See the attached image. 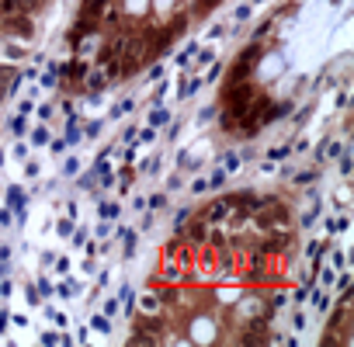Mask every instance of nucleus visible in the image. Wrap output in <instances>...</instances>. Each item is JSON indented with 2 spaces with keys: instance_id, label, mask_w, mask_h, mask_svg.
Returning <instances> with one entry per match:
<instances>
[{
  "instance_id": "nucleus-1",
  "label": "nucleus",
  "mask_w": 354,
  "mask_h": 347,
  "mask_svg": "<svg viewBox=\"0 0 354 347\" xmlns=\"http://www.w3.org/2000/svg\"><path fill=\"white\" fill-rule=\"evenodd\" d=\"M271 52V45L268 42H250V45H243L240 49V56L233 59V66H229V77L222 87H229V83H240V80H254V70L264 63V56Z\"/></svg>"
},
{
  "instance_id": "nucleus-2",
  "label": "nucleus",
  "mask_w": 354,
  "mask_h": 347,
  "mask_svg": "<svg viewBox=\"0 0 354 347\" xmlns=\"http://www.w3.org/2000/svg\"><path fill=\"white\" fill-rule=\"evenodd\" d=\"M0 32L11 42H32L35 39V14H28V11L7 14V18H0Z\"/></svg>"
},
{
  "instance_id": "nucleus-3",
  "label": "nucleus",
  "mask_w": 354,
  "mask_h": 347,
  "mask_svg": "<svg viewBox=\"0 0 354 347\" xmlns=\"http://www.w3.org/2000/svg\"><path fill=\"white\" fill-rule=\"evenodd\" d=\"M195 215H198V219H205L209 226H222V222L229 219V194H216V198H212V201H205Z\"/></svg>"
},
{
  "instance_id": "nucleus-4",
  "label": "nucleus",
  "mask_w": 354,
  "mask_h": 347,
  "mask_svg": "<svg viewBox=\"0 0 354 347\" xmlns=\"http://www.w3.org/2000/svg\"><path fill=\"white\" fill-rule=\"evenodd\" d=\"M181 240H184L188 247H205V243H209V222L198 219V215H191L188 226H184V233H181Z\"/></svg>"
},
{
  "instance_id": "nucleus-5",
  "label": "nucleus",
  "mask_w": 354,
  "mask_h": 347,
  "mask_svg": "<svg viewBox=\"0 0 354 347\" xmlns=\"http://www.w3.org/2000/svg\"><path fill=\"white\" fill-rule=\"evenodd\" d=\"M4 201H7V209L14 212V222L24 226V219H28V209H24V201H28V198H24V188H21V184H11L7 194H4Z\"/></svg>"
},
{
  "instance_id": "nucleus-6",
  "label": "nucleus",
  "mask_w": 354,
  "mask_h": 347,
  "mask_svg": "<svg viewBox=\"0 0 354 347\" xmlns=\"http://www.w3.org/2000/svg\"><path fill=\"white\" fill-rule=\"evenodd\" d=\"M136 312H146V316H163V320H167V306H163V299L157 295V288L146 292V295L139 299V302H136Z\"/></svg>"
},
{
  "instance_id": "nucleus-7",
  "label": "nucleus",
  "mask_w": 354,
  "mask_h": 347,
  "mask_svg": "<svg viewBox=\"0 0 354 347\" xmlns=\"http://www.w3.org/2000/svg\"><path fill=\"white\" fill-rule=\"evenodd\" d=\"M115 236L122 240V257H125V261H129V257H136V236H139V233L129 229V226H118Z\"/></svg>"
},
{
  "instance_id": "nucleus-8",
  "label": "nucleus",
  "mask_w": 354,
  "mask_h": 347,
  "mask_svg": "<svg viewBox=\"0 0 354 347\" xmlns=\"http://www.w3.org/2000/svg\"><path fill=\"white\" fill-rule=\"evenodd\" d=\"M80 139H83V132H80V118L70 115L66 118V132H63V142H66V150H73Z\"/></svg>"
},
{
  "instance_id": "nucleus-9",
  "label": "nucleus",
  "mask_w": 354,
  "mask_h": 347,
  "mask_svg": "<svg viewBox=\"0 0 354 347\" xmlns=\"http://www.w3.org/2000/svg\"><path fill=\"white\" fill-rule=\"evenodd\" d=\"M118 302H122V309L132 316L136 312V288L129 285V281H122V288H118Z\"/></svg>"
},
{
  "instance_id": "nucleus-10",
  "label": "nucleus",
  "mask_w": 354,
  "mask_h": 347,
  "mask_svg": "<svg viewBox=\"0 0 354 347\" xmlns=\"http://www.w3.org/2000/svg\"><path fill=\"white\" fill-rule=\"evenodd\" d=\"M288 181H292V184H299V188H302V184H316V181H319V163H313V167H306V170L292 174Z\"/></svg>"
},
{
  "instance_id": "nucleus-11",
  "label": "nucleus",
  "mask_w": 354,
  "mask_h": 347,
  "mask_svg": "<svg viewBox=\"0 0 354 347\" xmlns=\"http://www.w3.org/2000/svg\"><path fill=\"white\" fill-rule=\"evenodd\" d=\"M334 285H337V292H340V302H347V306H351V299H354V292H351V271L337 274Z\"/></svg>"
},
{
  "instance_id": "nucleus-12",
  "label": "nucleus",
  "mask_w": 354,
  "mask_h": 347,
  "mask_svg": "<svg viewBox=\"0 0 354 347\" xmlns=\"http://www.w3.org/2000/svg\"><path fill=\"white\" fill-rule=\"evenodd\" d=\"M195 215V209H188V205H181L174 212V219H170V229H174V236H181L184 233V226H188V219Z\"/></svg>"
},
{
  "instance_id": "nucleus-13",
  "label": "nucleus",
  "mask_w": 354,
  "mask_h": 347,
  "mask_svg": "<svg viewBox=\"0 0 354 347\" xmlns=\"http://www.w3.org/2000/svg\"><path fill=\"white\" fill-rule=\"evenodd\" d=\"M98 215L104 219V222H115L118 215H122V205H118V201H104V198H98Z\"/></svg>"
},
{
  "instance_id": "nucleus-14",
  "label": "nucleus",
  "mask_w": 354,
  "mask_h": 347,
  "mask_svg": "<svg viewBox=\"0 0 354 347\" xmlns=\"http://www.w3.org/2000/svg\"><path fill=\"white\" fill-rule=\"evenodd\" d=\"M7 132L21 139V135H28V115H11L7 118Z\"/></svg>"
},
{
  "instance_id": "nucleus-15",
  "label": "nucleus",
  "mask_w": 354,
  "mask_h": 347,
  "mask_svg": "<svg viewBox=\"0 0 354 347\" xmlns=\"http://www.w3.org/2000/svg\"><path fill=\"white\" fill-rule=\"evenodd\" d=\"M167 122H170V111H167L163 104H157V108L150 111V118H146V125H150V129H163Z\"/></svg>"
},
{
  "instance_id": "nucleus-16",
  "label": "nucleus",
  "mask_w": 354,
  "mask_h": 347,
  "mask_svg": "<svg viewBox=\"0 0 354 347\" xmlns=\"http://www.w3.org/2000/svg\"><path fill=\"white\" fill-rule=\"evenodd\" d=\"M87 327H94L98 333L108 337V333H111V316H104V312H91V323H87Z\"/></svg>"
},
{
  "instance_id": "nucleus-17",
  "label": "nucleus",
  "mask_w": 354,
  "mask_h": 347,
  "mask_svg": "<svg viewBox=\"0 0 354 347\" xmlns=\"http://www.w3.org/2000/svg\"><path fill=\"white\" fill-rule=\"evenodd\" d=\"M49 139H52V135H49V129H45V125H35V129L28 132V142H32L35 150H39V146H49Z\"/></svg>"
},
{
  "instance_id": "nucleus-18",
  "label": "nucleus",
  "mask_w": 354,
  "mask_h": 347,
  "mask_svg": "<svg viewBox=\"0 0 354 347\" xmlns=\"http://www.w3.org/2000/svg\"><path fill=\"white\" fill-rule=\"evenodd\" d=\"M39 87H49V91H52V87H59V63H52V66H49V70L39 77Z\"/></svg>"
},
{
  "instance_id": "nucleus-19",
  "label": "nucleus",
  "mask_w": 354,
  "mask_h": 347,
  "mask_svg": "<svg viewBox=\"0 0 354 347\" xmlns=\"http://www.w3.org/2000/svg\"><path fill=\"white\" fill-rule=\"evenodd\" d=\"M136 111V97H122L115 108H111V118H122V115H132Z\"/></svg>"
},
{
  "instance_id": "nucleus-20",
  "label": "nucleus",
  "mask_w": 354,
  "mask_h": 347,
  "mask_svg": "<svg viewBox=\"0 0 354 347\" xmlns=\"http://www.w3.org/2000/svg\"><path fill=\"white\" fill-rule=\"evenodd\" d=\"M132 177H136V174H132V163H125V170H118L115 184H122V188H118L122 194H129V188H132Z\"/></svg>"
},
{
  "instance_id": "nucleus-21",
  "label": "nucleus",
  "mask_w": 354,
  "mask_h": 347,
  "mask_svg": "<svg viewBox=\"0 0 354 347\" xmlns=\"http://www.w3.org/2000/svg\"><path fill=\"white\" fill-rule=\"evenodd\" d=\"M101 129H104V118H91L87 125H80V132H83V139H98Z\"/></svg>"
},
{
  "instance_id": "nucleus-22",
  "label": "nucleus",
  "mask_w": 354,
  "mask_h": 347,
  "mask_svg": "<svg viewBox=\"0 0 354 347\" xmlns=\"http://www.w3.org/2000/svg\"><path fill=\"white\" fill-rule=\"evenodd\" d=\"M288 156H292V142H281L275 150H268V160H271V163H281V160H288Z\"/></svg>"
},
{
  "instance_id": "nucleus-23",
  "label": "nucleus",
  "mask_w": 354,
  "mask_h": 347,
  "mask_svg": "<svg viewBox=\"0 0 354 347\" xmlns=\"http://www.w3.org/2000/svg\"><path fill=\"white\" fill-rule=\"evenodd\" d=\"M219 160H222V170H226V174H236L240 167H243V160H240V153H222Z\"/></svg>"
},
{
  "instance_id": "nucleus-24",
  "label": "nucleus",
  "mask_w": 354,
  "mask_h": 347,
  "mask_svg": "<svg viewBox=\"0 0 354 347\" xmlns=\"http://www.w3.org/2000/svg\"><path fill=\"white\" fill-rule=\"evenodd\" d=\"M205 181H209V191H216V188H226V181H229V174L222 170V167H219V170H212L209 174V177H205Z\"/></svg>"
},
{
  "instance_id": "nucleus-25",
  "label": "nucleus",
  "mask_w": 354,
  "mask_h": 347,
  "mask_svg": "<svg viewBox=\"0 0 354 347\" xmlns=\"http://www.w3.org/2000/svg\"><path fill=\"white\" fill-rule=\"evenodd\" d=\"M94 184H98L94 170H83V174H77V188H80V191H94Z\"/></svg>"
},
{
  "instance_id": "nucleus-26",
  "label": "nucleus",
  "mask_w": 354,
  "mask_h": 347,
  "mask_svg": "<svg viewBox=\"0 0 354 347\" xmlns=\"http://www.w3.org/2000/svg\"><path fill=\"white\" fill-rule=\"evenodd\" d=\"M73 229H77V222H73L70 215H66V219H59V222H56V233L63 236V240H70V236H73Z\"/></svg>"
},
{
  "instance_id": "nucleus-27",
  "label": "nucleus",
  "mask_w": 354,
  "mask_h": 347,
  "mask_svg": "<svg viewBox=\"0 0 354 347\" xmlns=\"http://www.w3.org/2000/svg\"><path fill=\"white\" fill-rule=\"evenodd\" d=\"M77 292H80V281H70V278H66V281L56 288V295L59 299H70V295H77Z\"/></svg>"
},
{
  "instance_id": "nucleus-28",
  "label": "nucleus",
  "mask_w": 354,
  "mask_h": 347,
  "mask_svg": "<svg viewBox=\"0 0 354 347\" xmlns=\"http://www.w3.org/2000/svg\"><path fill=\"white\" fill-rule=\"evenodd\" d=\"M163 205H167V191H157V194L146 198V209H150V212H157V209H163Z\"/></svg>"
},
{
  "instance_id": "nucleus-29",
  "label": "nucleus",
  "mask_w": 354,
  "mask_h": 347,
  "mask_svg": "<svg viewBox=\"0 0 354 347\" xmlns=\"http://www.w3.org/2000/svg\"><path fill=\"white\" fill-rule=\"evenodd\" d=\"M288 302H292V306H306V302H309V285H299V288L292 292Z\"/></svg>"
},
{
  "instance_id": "nucleus-30",
  "label": "nucleus",
  "mask_w": 354,
  "mask_h": 347,
  "mask_svg": "<svg viewBox=\"0 0 354 347\" xmlns=\"http://www.w3.org/2000/svg\"><path fill=\"white\" fill-rule=\"evenodd\" d=\"M80 174V160L77 156H66V160H63V177H77Z\"/></svg>"
},
{
  "instance_id": "nucleus-31",
  "label": "nucleus",
  "mask_w": 354,
  "mask_h": 347,
  "mask_svg": "<svg viewBox=\"0 0 354 347\" xmlns=\"http://www.w3.org/2000/svg\"><path fill=\"white\" fill-rule=\"evenodd\" d=\"M24 302H28V306H39V302H42V295H39V288H35V281H28V285H24Z\"/></svg>"
},
{
  "instance_id": "nucleus-32",
  "label": "nucleus",
  "mask_w": 354,
  "mask_h": 347,
  "mask_svg": "<svg viewBox=\"0 0 354 347\" xmlns=\"http://www.w3.org/2000/svg\"><path fill=\"white\" fill-rule=\"evenodd\" d=\"M216 115H219V104H209V108H201V111H198V125H205V122H216Z\"/></svg>"
},
{
  "instance_id": "nucleus-33",
  "label": "nucleus",
  "mask_w": 354,
  "mask_h": 347,
  "mask_svg": "<svg viewBox=\"0 0 354 347\" xmlns=\"http://www.w3.org/2000/svg\"><path fill=\"white\" fill-rule=\"evenodd\" d=\"M35 288H39L42 299H52V295H56V285H52L49 278H39V285H35Z\"/></svg>"
},
{
  "instance_id": "nucleus-34",
  "label": "nucleus",
  "mask_w": 354,
  "mask_h": 347,
  "mask_svg": "<svg viewBox=\"0 0 354 347\" xmlns=\"http://www.w3.org/2000/svg\"><path fill=\"white\" fill-rule=\"evenodd\" d=\"M233 18H236V21H233V32H236V28H240V21H247V18H250V4H240Z\"/></svg>"
},
{
  "instance_id": "nucleus-35",
  "label": "nucleus",
  "mask_w": 354,
  "mask_h": 347,
  "mask_svg": "<svg viewBox=\"0 0 354 347\" xmlns=\"http://www.w3.org/2000/svg\"><path fill=\"white\" fill-rule=\"evenodd\" d=\"M195 56H198V45H188V49H184V52L177 56V66H188V63H191Z\"/></svg>"
},
{
  "instance_id": "nucleus-36",
  "label": "nucleus",
  "mask_w": 354,
  "mask_h": 347,
  "mask_svg": "<svg viewBox=\"0 0 354 347\" xmlns=\"http://www.w3.org/2000/svg\"><path fill=\"white\" fill-rule=\"evenodd\" d=\"M316 271H319V285H334L337 268H316Z\"/></svg>"
},
{
  "instance_id": "nucleus-37",
  "label": "nucleus",
  "mask_w": 354,
  "mask_h": 347,
  "mask_svg": "<svg viewBox=\"0 0 354 347\" xmlns=\"http://www.w3.org/2000/svg\"><path fill=\"white\" fill-rule=\"evenodd\" d=\"M216 4H222V0H195V14H209Z\"/></svg>"
},
{
  "instance_id": "nucleus-38",
  "label": "nucleus",
  "mask_w": 354,
  "mask_h": 347,
  "mask_svg": "<svg viewBox=\"0 0 354 347\" xmlns=\"http://www.w3.org/2000/svg\"><path fill=\"white\" fill-rule=\"evenodd\" d=\"M181 188H184V177H181V174H170V177H167V191H181Z\"/></svg>"
},
{
  "instance_id": "nucleus-39",
  "label": "nucleus",
  "mask_w": 354,
  "mask_h": 347,
  "mask_svg": "<svg viewBox=\"0 0 354 347\" xmlns=\"http://www.w3.org/2000/svg\"><path fill=\"white\" fill-rule=\"evenodd\" d=\"M222 70H226L222 63H212V70H209V77H205V83H216V80L222 77Z\"/></svg>"
},
{
  "instance_id": "nucleus-40",
  "label": "nucleus",
  "mask_w": 354,
  "mask_h": 347,
  "mask_svg": "<svg viewBox=\"0 0 354 347\" xmlns=\"http://www.w3.org/2000/svg\"><path fill=\"white\" fill-rule=\"evenodd\" d=\"M299 330H306V316L295 309V312H292V333H299Z\"/></svg>"
},
{
  "instance_id": "nucleus-41",
  "label": "nucleus",
  "mask_w": 354,
  "mask_h": 347,
  "mask_svg": "<svg viewBox=\"0 0 354 347\" xmlns=\"http://www.w3.org/2000/svg\"><path fill=\"white\" fill-rule=\"evenodd\" d=\"M32 111H35V101H32V97L18 101V115H32Z\"/></svg>"
},
{
  "instance_id": "nucleus-42",
  "label": "nucleus",
  "mask_w": 354,
  "mask_h": 347,
  "mask_svg": "<svg viewBox=\"0 0 354 347\" xmlns=\"http://www.w3.org/2000/svg\"><path fill=\"white\" fill-rule=\"evenodd\" d=\"M188 191H191V194H205V191H209V181H205V177H198V181L191 184V188H188Z\"/></svg>"
},
{
  "instance_id": "nucleus-43",
  "label": "nucleus",
  "mask_w": 354,
  "mask_h": 347,
  "mask_svg": "<svg viewBox=\"0 0 354 347\" xmlns=\"http://www.w3.org/2000/svg\"><path fill=\"white\" fill-rule=\"evenodd\" d=\"M160 167H163L160 160H150V163H142L139 170H142V174H150V177H153V174H160Z\"/></svg>"
},
{
  "instance_id": "nucleus-44",
  "label": "nucleus",
  "mask_w": 354,
  "mask_h": 347,
  "mask_svg": "<svg viewBox=\"0 0 354 347\" xmlns=\"http://www.w3.org/2000/svg\"><path fill=\"white\" fill-rule=\"evenodd\" d=\"M52 268H56V274H70V257H56Z\"/></svg>"
},
{
  "instance_id": "nucleus-45",
  "label": "nucleus",
  "mask_w": 354,
  "mask_h": 347,
  "mask_svg": "<svg viewBox=\"0 0 354 347\" xmlns=\"http://www.w3.org/2000/svg\"><path fill=\"white\" fill-rule=\"evenodd\" d=\"M118 309H122V302H118V299H108V302H104V316H118Z\"/></svg>"
},
{
  "instance_id": "nucleus-46",
  "label": "nucleus",
  "mask_w": 354,
  "mask_h": 347,
  "mask_svg": "<svg viewBox=\"0 0 354 347\" xmlns=\"http://www.w3.org/2000/svg\"><path fill=\"white\" fill-rule=\"evenodd\" d=\"M188 94H191V80H181L177 83V101H184Z\"/></svg>"
},
{
  "instance_id": "nucleus-47",
  "label": "nucleus",
  "mask_w": 354,
  "mask_h": 347,
  "mask_svg": "<svg viewBox=\"0 0 354 347\" xmlns=\"http://www.w3.org/2000/svg\"><path fill=\"white\" fill-rule=\"evenodd\" d=\"M136 139H142V142H153V139H157V129H150V125H146V129H139Z\"/></svg>"
},
{
  "instance_id": "nucleus-48",
  "label": "nucleus",
  "mask_w": 354,
  "mask_h": 347,
  "mask_svg": "<svg viewBox=\"0 0 354 347\" xmlns=\"http://www.w3.org/2000/svg\"><path fill=\"white\" fill-rule=\"evenodd\" d=\"M49 146H52V153H56V156L66 153V142H63V135H59V139H49Z\"/></svg>"
},
{
  "instance_id": "nucleus-49",
  "label": "nucleus",
  "mask_w": 354,
  "mask_h": 347,
  "mask_svg": "<svg viewBox=\"0 0 354 347\" xmlns=\"http://www.w3.org/2000/svg\"><path fill=\"white\" fill-rule=\"evenodd\" d=\"M11 219H14V212H11V209H7V205H4V209H0V226H4V229H7V226H11Z\"/></svg>"
},
{
  "instance_id": "nucleus-50",
  "label": "nucleus",
  "mask_w": 354,
  "mask_h": 347,
  "mask_svg": "<svg viewBox=\"0 0 354 347\" xmlns=\"http://www.w3.org/2000/svg\"><path fill=\"white\" fill-rule=\"evenodd\" d=\"M39 170H42V163H35V160L24 163V174H28V177H39Z\"/></svg>"
},
{
  "instance_id": "nucleus-51",
  "label": "nucleus",
  "mask_w": 354,
  "mask_h": 347,
  "mask_svg": "<svg viewBox=\"0 0 354 347\" xmlns=\"http://www.w3.org/2000/svg\"><path fill=\"white\" fill-rule=\"evenodd\" d=\"M136 135H139V129H132V125H129V129L122 132V142H129V146H132V142H136Z\"/></svg>"
},
{
  "instance_id": "nucleus-52",
  "label": "nucleus",
  "mask_w": 354,
  "mask_h": 347,
  "mask_svg": "<svg viewBox=\"0 0 354 347\" xmlns=\"http://www.w3.org/2000/svg\"><path fill=\"white\" fill-rule=\"evenodd\" d=\"M160 77H163V63H153V66H150V80L157 83Z\"/></svg>"
},
{
  "instance_id": "nucleus-53",
  "label": "nucleus",
  "mask_w": 354,
  "mask_h": 347,
  "mask_svg": "<svg viewBox=\"0 0 354 347\" xmlns=\"http://www.w3.org/2000/svg\"><path fill=\"white\" fill-rule=\"evenodd\" d=\"M70 240H73L77 247H83V243H87V229H73V236H70Z\"/></svg>"
},
{
  "instance_id": "nucleus-54",
  "label": "nucleus",
  "mask_w": 354,
  "mask_h": 347,
  "mask_svg": "<svg viewBox=\"0 0 354 347\" xmlns=\"http://www.w3.org/2000/svg\"><path fill=\"white\" fill-rule=\"evenodd\" d=\"M212 49H205V52H201V49H198V66H205V63H212Z\"/></svg>"
},
{
  "instance_id": "nucleus-55",
  "label": "nucleus",
  "mask_w": 354,
  "mask_h": 347,
  "mask_svg": "<svg viewBox=\"0 0 354 347\" xmlns=\"http://www.w3.org/2000/svg\"><path fill=\"white\" fill-rule=\"evenodd\" d=\"M39 118L42 122H49V118H52V104H39Z\"/></svg>"
},
{
  "instance_id": "nucleus-56",
  "label": "nucleus",
  "mask_w": 354,
  "mask_h": 347,
  "mask_svg": "<svg viewBox=\"0 0 354 347\" xmlns=\"http://www.w3.org/2000/svg\"><path fill=\"white\" fill-rule=\"evenodd\" d=\"M153 222H157L153 215H142V222H139V229H142V233H146V229H153Z\"/></svg>"
},
{
  "instance_id": "nucleus-57",
  "label": "nucleus",
  "mask_w": 354,
  "mask_h": 347,
  "mask_svg": "<svg viewBox=\"0 0 354 347\" xmlns=\"http://www.w3.org/2000/svg\"><path fill=\"white\" fill-rule=\"evenodd\" d=\"M0 261H7V264H11V243H0Z\"/></svg>"
},
{
  "instance_id": "nucleus-58",
  "label": "nucleus",
  "mask_w": 354,
  "mask_h": 347,
  "mask_svg": "<svg viewBox=\"0 0 354 347\" xmlns=\"http://www.w3.org/2000/svg\"><path fill=\"white\" fill-rule=\"evenodd\" d=\"M87 337H91V330H87V327H80V330H77V337H73V340H80V344H87Z\"/></svg>"
},
{
  "instance_id": "nucleus-59",
  "label": "nucleus",
  "mask_w": 354,
  "mask_h": 347,
  "mask_svg": "<svg viewBox=\"0 0 354 347\" xmlns=\"http://www.w3.org/2000/svg\"><path fill=\"white\" fill-rule=\"evenodd\" d=\"M108 233H111V222H104V219H101V226H98V236H101V240H104Z\"/></svg>"
},
{
  "instance_id": "nucleus-60",
  "label": "nucleus",
  "mask_w": 354,
  "mask_h": 347,
  "mask_svg": "<svg viewBox=\"0 0 354 347\" xmlns=\"http://www.w3.org/2000/svg\"><path fill=\"white\" fill-rule=\"evenodd\" d=\"M42 264H45V268H52V264H56V253L45 250V253H42Z\"/></svg>"
},
{
  "instance_id": "nucleus-61",
  "label": "nucleus",
  "mask_w": 354,
  "mask_h": 347,
  "mask_svg": "<svg viewBox=\"0 0 354 347\" xmlns=\"http://www.w3.org/2000/svg\"><path fill=\"white\" fill-rule=\"evenodd\" d=\"M14 156H18V160H24V156H28V146H24V142H18V146H14Z\"/></svg>"
},
{
  "instance_id": "nucleus-62",
  "label": "nucleus",
  "mask_w": 354,
  "mask_h": 347,
  "mask_svg": "<svg viewBox=\"0 0 354 347\" xmlns=\"http://www.w3.org/2000/svg\"><path fill=\"white\" fill-rule=\"evenodd\" d=\"M7 323H11V312H4V309H0V333L7 330Z\"/></svg>"
},
{
  "instance_id": "nucleus-63",
  "label": "nucleus",
  "mask_w": 354,
  "mask_h": 347,
  "mask_svg": "<svg viewBox=\"0 0 354 347\" xmlns=\"http://www.w3.org/2000/svg\"><path fill=\"white\" fill-rule=\"evenodd\" d=\"M66 215H70V219H77V201H73V198L66 201Z\"/></svg>"
},
{
  "instance_id": "nucleus-64",
  "label": "nucleus",
  "mask_w": 354,
  "mask_h": 347,
  "mask_svg": "<svg viewBox=\"0 0 354 347\" xmlns=\"http://www.w3.org/2000/svg\"><path fill=\"white\" fill-rule=\"evenodd\" d=\"M11 320H14V327H28V316H21V312H14Z\"/></svg>"
}]
</instances>
